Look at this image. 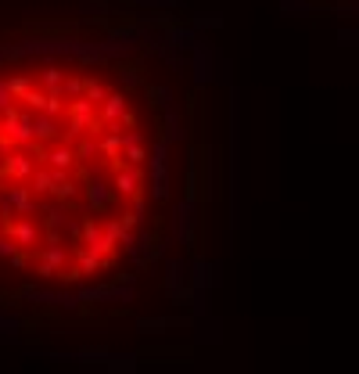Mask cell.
Masks as SVG:
<instances>
[{
	"instance_id": "6da1fadb",
	"label": "cell",
	"mask_w": 359,
	"mask_h": 374,
	"mask_svg": "<svg viewBox=\"0 0 359 374\" xmlns=\"http://www.w3.org/2000/svg\"><path fill=\"white\" fill-rule=\"evenodd\" d=\"M158 148L133 94L83 61L0 72V234H40L36 274H101L158 195Z\"/></svg>"
}]
</instances>
